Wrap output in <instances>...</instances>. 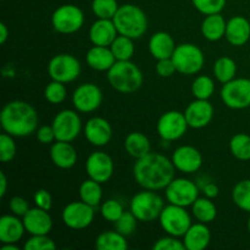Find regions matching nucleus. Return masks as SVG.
<instances>
[{
	"mask_svg": "<svg viewBox=\"0 0 250 250\" xmlns=\"http://www.w3.org/2000/svg\"><path fill=\"white\" fill-rule=\"evenodd\" d=\"M36 137L42 144H50L54 141H56L55 132H54L53 126H48V125H44V126L38 127L36 132Z\"/></svg>",
	"mask_w": 250,
	"mask_h": 250,
	"instance_id": "obj_49",
	"label": "nucleus"
},
{
	"mask_svg": "<svg viewBox=\"0 0 250 250\" xmlns=\"http://www.w3.org/2000/svg\"><path fill=\"white\" fill-rule=\"evenodd\" d=\"M185 116L190 128H204L214 117V106L210 104L209 100L195 99L187 106Z\"/></svg>",
	"mask_w": 250,
	"mask_h": 250,
	"instance_id": "obj_19",
	"label": "nucleus"
},
{
	"mask_svg": "<svg viewBox=\"0 0 250 250\" xmlns=\"http://www.w3.org/2000/svg\"><path fill=\"white\" fill-rule=\"evenodd\" d=\"M176 46L175 41L167 32H156L149 39V51L156 60L172 58Z\"/></svg>",
	"mask_w": 250,
	"mask_h": 250,
	"instance_id": "obj_27",
	"label": "nucleus"
},
{
	"mask_svg": "<svg viewBox=\"0 0 250 250\" xmlns=\"http://www.w3.org/2000/svg\"><path fill=\"white\" fill-rule=\"evenodd\" d=\"M215 92V83L209 76H198L192 84V94L195 99L209 100Z\"/></svg>",
	"mask_w": 250,
	"mask_h": 250,
	"instance_id": "obj_37",
	"label": "nucleus"
},
{
	"mask_svg": "<svg viewBox=\"0 0 250 250\" xmlns=\"http://www.w3.org/2000/svg\"><path fill=\"white\" fill-rule=\"evenodd\" d=\"M161 229L166 234L181 238L192 226V219L186 208L178 207L168 203L165 205L159 216Z\"/></svg>",
	"mask_w": 250,
	"mask_h": 250,
	"instance_id": "obj_7",
	"label": "nucleus"
},
{
	"mask_svg": "<svg viewBox=\"0 0 250 250\" xmlns=\"http://www.w3.org/2000/svg\"><path fill=\"white\" fill-rule=\"evenodd\" d=\"M95 248L98 250H125L128 248V243L126 236L115 229L100 233L95 239Z\"/></svg>",
	"mask_w": 250,
	"mask_h": 250,
	"instance_id": "obj_30",
	"label": "nucleus"
},
{
	"mask_svg": "<svg viewBox=\"0 0 250 250\" xmlns=\"http://www.w3.org/2000/svg\"><path fill=\"white\" fill-rule=\"evenodd\" d=\"M120 5L117 0H93L92 11L98 19H114Z\"/></svg>",
	"mask_w": 250,
	"mask_h": 250,
	"instance_id": "obj_38",
	"label": "nucleus"
},
{
	"mask_svg": "<svg viewBox=\"0 0 250 250\" xmlns=\"http://www.w3.org/2000/svg\"><path fill=\"white\" fill-rule=\"evenodd\" d=\"M54 132L56 141L73 142L82 131V121L77 110H61L53 120Z\"/></svg>",
	"mask_w": 250,
	"mask_h": 250,
	"instance_id": "obj_12",
	"label": "nucleus"
},
{
	"mask_svg": "<svg viewBox=\"0 0 250 250\" xmlns=\"http://www.w3.org/2000/svg\"><path fill=\"white\" fill-rule=\"evenodd\" d=\"M192 4L200 14H220L226 6V0H192Z\"/></svg>",
	"mask_w": 250,
	"mask_h": 250,
	"instance_id": "obj_43",
	"label": "nucleus"
},
{
	"mask_svg": "<svg viewBox=\"0 0 250 250\" xmlns=\"http://www.w3.org/2000/svg\"><path fill=\"white\" fill-rule=\"evenodd\" d=\"M188 127L189 126H188L185 112L171 110L159 117L156 131L164 141L173 142L182 138L187 132Z\"/></svg>",
	"mask_w": 250,
	"mask_h": 250,
	"instance_id": "obj_13",
	"label": "nucleus"
},
{
	"mask_svg": "<svg viewBox=\"0 0 250 250\" xmlns=\"http://www.w3.org/2000/svg\"><path fill=\"white\" fill-rule=\"evenodd\" d=\"M229 151L241 161L250 160V136L246 133H237L229 141Z\"/></svg>",
	"mask_w": 250,
	"mask_h": 250,
	"instance_id": "obj_35",
	"label": "nucleus"
},
{
	"mask_svg": "<svg viewBox=\"0 0 250 250\" xmlns=\"http://www.w3.org/2000/svg\"><path fill=\"white\" fill-rule=\"evenodd\" d=\"M192 214L198 222L210 224L217 216V208L210 198H198L192 205Z\"/></svg>",
	"mask_w": 250,
	"mask_h": 250,
	"instance_id": "obj_31",
	"label": "nucleus"
},
{
	"mask_svg": "<svg viewBox=\"0 0 250 250\" xmlns=\"http://www.w3.org/2000/svg\"><path fill=\"white\" fill-rule=\"evenodd\" d=\"M176 167L172 160L159 153H149L137 159L133 166L136 182L144 189H165L175 178Z\"/></svg>",
	"mask_w": 250,
	"mask_h": 250,
	"instance_id": "obj_1",
	"label": "nucleus"
},
{
	"mask_svg": "<svg viewBox=\"0 0 250 250\" xmlns=\"http://www.w3.org/2000/svg\"><path fill=\"white\" fill-rule=\"evenodd\" d=\"M48 73L51 80L70 83L81 75V62L71 54H59L51 58L48 63Z\"/></svg>",
	"mask_w": 250,
	"mask_h": 250,
	"instance_id": "obj_10",
	"label": "nucleus"
},
{
	"mask_svg": "<svg viewBox=\"0 0 250 250\" xmlns=\"http://www.w3.org/2000/svg\"><path fill=\"white\" fill-rule=\"evenodd\" d=\"M95 208L84 202H72L66 205L61 212V219L71 229H84L92 225L95 216Z\"/></svg>",
	"mask_w": 250,
	"mask_h": 250,
	"instance_id": "obj_14",
	"label": "nucleus"
},
{
	"mask_svg": "<svg viewBox=\"0 0 250 250\" xmlns=\"http://www.w3.org/2000/svg\"><path fill=\"white\" fill-rule=\"evenodd\" d=\"M77 151L71 142L55 141L50 148V159L54 165L62 170L72 168L77 163Z\"/></svg>",
	"mask_w": 250,
	"mask_h": 250,
	"instance_id": "obj_22",
	"label": "nucleus"
},
{
	"mask_svg": "<svg viewBox=\"0 0 250 250\" xmlns=\"http://www.w3.org/2000/svg\"><path fill=\"white\" fill-rule=\"evenodd\" d=\"M203 192H204L205 197L212 199V198H216L219 195L220 189L215 183H207L204 186V188H203Z\"/></svg>",
	"mask_w": 250,
	"mask_h": 250,
	"instance_id": "obj_50",
	"label": "nucleus"
},
{
	"mask_svg": "<svg viewBox=\"0 0 250 250\" xmlns=\"http://www.w3.org/2000/svg\"><path fill=\"white\" fill-rule=\"evenodd\" d=\"M26 232L31 236L37 234H49L53 229V219L48 210L41 208H31L27 214L22 217Z\"/></svg>",
	"mask_w": 250,
	"mask_h": 250,
	"instance_id": "obj_20",
	"label": "nucleus"
},
{
	"mask_svg": "<svg viewBox=\"0 0 250 250\" xmlns=\"http://www.w3.org/2000/svg\"><path fill=\"white\" fill-rule=\"evenodd\" d=\"M80 198L82 202L87 203L90 207L97 208L99 207L103 199V188L102 183L97 182V181L88 178V180L83 181L80 186Z\"/></svg>",
	"mask_w": 250,
	"mask_h": 250,
	"instance_id": "obj_32",
	"label": "nucleus"
},
{
	"mask_svg": "<svg viewBox=\"0 0 250 250\" xmlns=\"http://www.w3.org/2000/svg\"><path fill=\"white\" fill-rule=\"evenodd\" d=\"M173 165L176 170L183 173H194L203 165V155L197 148L192 146H178L172 154Z\"/></svg>",
	"mask_w": 250,
	"mask_h": 250,
	"instance_id": "obj_18",
	"label": "nucleus"
},
{
	"mask_svg": "<svg viewBox=\"0 0 250 250\" xmlns=\"http://www.w3.org/2000/svg\"><path fill=\"white\" fill-rule=\"evenodd\" d=\"M177 72L192 76L200 72L205 63V55L202 49L192 43H183L176 46L171 58Z\"/></svg>",
	"mask_w": 250,
	"mask_h": 250,
	"instance_id": "obj_6",
	"label": "nucleus"
},
{
	"mask_svg": "<svg viewBox=\"0 0 250 250\" xmlns=\"http://www.w3.org/2000/svg\"><path fill=\"white\" fill-rule=\"evenodd\" d=\"M117 36L116 26L109 19H98L89 28V39L93 45L110 46Z\"/></svg>",
	"mask_w": 250,
	"mask_h": 250,
	"instance_id": "obj_21",
	"label": "nucleus"
},
{
	"mask_svg": "<svg viewBox=\"0 0 250 250\" xmlns=\"http://www.w3.org/2000/svg\"><path fill=\"white\" fill-rule=\"evenodd\" d=\"M183 243L187 250H204L211 241V233L207 224L198 222L192 225L183 236Z\"/></svg>",
	"mask_w": 250,
	"mask_h": 250,
	"instance_id": "obj_25",
	"label": "nucleus"
},
{
	"mask_svg": "<svg viewBox=\"0 0 250 250\" xmlns=\"http://www.w3.org/2000/svg\"><path fill=\"white\" fill-rule=\"evenodd\" d=\"M24 250H54L56 249V243L48 234H37L32 236L26 241L23 246Z\"/></svg>",
	"mask_w": 250,
	"mask_h": 250,
	"instance_id": "obj_44",
	"label": "nucleus"
},
{
	"mask_svg": "<svg viewBox=\"0 0 250 250\" xmlns=\"http://www.w3.org/2000/svg\"><path fill=\"white\" fill-rule=\"evenodd\" d=\"M166 199L170 204L178 207H192L199 198V189L193 181L187 178H173L165 188Z\"/></svg>",
	"mask_w": 250,
	"mask_h": 250,
	"instance_id": "obj_11",
	"label": "nucleus"
},
{
	"mask_svg": "<svg viewBox=\"0 0 250 250\" xmlns=\"http://www.w3.org/2000/svg\"><path fill=\"white\" fill-rule=\"evenodd\" d=\"M124 212L125 210L122 204L115 199H109L100 205V214H102L103 219L112 222V224H115Z\"/></svg>",
	"mask_w": 250,
	"mask_h": 250,
	"instance_id": "obj_40",
	"label": "nucleus"
},
{
	"mask_svg": "<svg viewBox=\"0 0 250 250\" xmlns=\"http://www.w3.org/2000/svg\"><path fill=\"white\" fill-rule=\"evenodd\" d=\"M17 151L16 143L14 137L9 133H2L0 136V161L1 163H10L15 158Z\"/></svg>",
	"mask_w": 250,
	"mask_h": 250,
	"instance_id": "obj_41",
	"label": "nucleus"
},
{
	"mask_svg": "<svg viewBox=\"0 0 250 250\" xmlns=\"http://www.w3.org/2000/svg\"><path fill=\"white\" fill-rule=\"evenodd\" d=\"M9 208L10 210H11L12 214L16 215V216L19 217H23L24 215L27 214V211L31 209L28 202L22 197L11 198V200H10L9 203Z\"/></svg>",
	"mask_w": 250,
	"mask_h": 250,
	"instance_id": "obj_47",
	"label": "nucleus"
},
{
	"mask_svg": "<svg viewBox=\"0 0 250 250\" xmlns=\"http://www.w3.org/2000/svg\"><path fill=\"white\" fill-rule=\"evenodd\" d=\"M85 172L88 177L99 183H105L112 177L114 161L105 151H94L85 161Z\"/></svg>",
	"mask_w": 250,
	"mask_h": 250,
	"instance_id": "obj_16",
	"label": "nucleus"
},
{
	"mask_svg": "<svg viewBox=\"0 0 250 250\" xmlns=\"http://www.w3.org/2000/svg\"><path fill=\"white\" fill-rule=\"evenodd\" d=\"M154 250H185V243L183 241H180L178 237L170 236L167 234L166 237H161L154 243Z\"/></svg>",
	"mask_w": 250,
	"mask_h": 250,
	"instance_id": "obj_45",
	"label": "nucleus"
},
{
	"mask_svg": "<svg viewBox=\"0 0 250 250\" xmlns=\"http://www.w3.org/2000/svg\"><path fill=\"white\" fill-rule=\"evenodd\" d=\"M119 34L138 39L146 34L148 29V19L143 10L134 4H124L119 7L114 19Z\"/></svg>",
	"mask_w": 250,
	"mask_h": 250,
	"instance_id": "obj_3",
	"label": "nucleus"
},
{
	"mask_svg": "<svg viewBox=\"0 0 250 250\" xmlns=\"http://www.w3.org/2000/svg\"><path fill=\"white\" fill-rule=\"evenodd\" d=\"M0 124L2 129L12 137H28L38 129L39 117L37 110L23 100L9 102L1 110Z\"/></svg>",
	"mask_w": 250,
	"mask_h": 250,
	"instance_id": "obj_2",
	"label": "nucleus"
},
{
	"mask_svg": "<svg viewBox=\"0 0 250 250\" xmlns=\"http://www.w3.org/2000/svg\"><path fill=\"white\" fill-rule=\"evenodd\" d=\"M227 42L233 46H242L250 39V22L243 16H234L227 21Z\"/></svg>",
	"mask_w": 250,
	"mask_h": 250,
	"instance_id": "obj_23",
	"label": "nucleus"
},
{
	"mask_svg": "<svg viewBox=\"0 0 250 250\" xmlns=\"http://www.w3.org/2000/svg\"><path fill=\"white\" fill-rule=\"evenodd\" d=\"M137 221H138V219L134 216L131 210L129 211H125L121 215V217L115 222V229L126 237L131 236L136 231Z\"/></svg>",
	"mask_w": 250,
	"mask_h": 250,
	"instance_id": "obj_42",
	"label": "nucleus"
},
{
	"mask_svg": "<svg viewBox=\"0 0 250 250\" xmlns=\"http://www.w3.org/2000/svg\"><path fill=\"white\" fill-rule=\"evenodd\" d=\"M67 97V90H66L65 83L59 82V81L51 80L44 89V98L50 104H61Z\"/></svg>",
	"mask_w": 250,
	"mask_h": 250,
	"instance_id": "obj_39",
	"label": "nucleus"
},
{
	"mask_svg": "<svg viewBox=\"0 0 250 250\" xmlns=\"http://www.w3.org/2000/svg\"><path fill=\"white\" fill-rule=\"evenodd\" d=\"M155 70H156V73H158L160 77H164V78L171 77V76H173L176 72H177V68H176L175 62H173V60L171 58L158 60Z\"/></svg>",
	"mask_w": 250,
	"mask_h": 250,
	"instance_id": "obj_46",
	"label": "nucleus"
},
{
	"mask_svg": "<svg viewBox=\"0 0 250 250\" xmlns=\"http://www.w3.org/2000/svg\"><path fill=\"white\" fill-rule=\"evenodd\" d=\"M20 248L16 246V243H6L2 244L1 250H19Z\"/></svg>",
	"mask_w": 250,
	"mask_h": 250,
	"instance_id": "obj_53",
	"label": "nucleus"
},
{
	"mask_svg": "<svg viewBox=\"0 0 250 250\" xmlns=\"http://www.w3.org/2000/svg\"><path fill=\"white\" fill-rule=\"evenodd\" d=\"M232 200L243 211L250 214V180L239 181L232 190Z\"/></svg>",
	"mask_w": 250,
	"mask_h": 250,
	"instance_id": "obj_36",
	"label": "nucleus"
},
{
	"mask_svg": "<svg viewBox=\"0 0 250 250\" xmlns=\"http://www.w3.org/2000/svg\"><path fill=\"white\" fill-rule=\"evenodd\" d=\"M103 103V92L94 83L78 85L72 94V104L78 112L89 114L99 109Z\"/></svg>",
	"mask_w": 250,
	"mask_h": 250,
	"instance_id": "obj_15",
	"label": "nucleus"
},
{
	"mask_svg": "<svg viewBox=\"0 0 250 250\" xmlns=\"http://www.w3.org/2000/svg\"><path fill=\"white\" fill-rule=\"evenodd\" d=\"M7 38H9V28L4 22H1L0 23V43L4 44Z\"/></svg>",
	"mask_w": 250,
	"mask_h": 250,
	"instance_id": "obj_52",
	"label": "nucleus"
},
{
	"mask_svg": "<svg viewBox=\"0 0 250 250\" xmlns=\"http://www.w3.org/2000/svg\"><path fill=\"white\" fill-rule=\"evenodd\" d=\"M125 149L132 158L141 159L151 151L150 141L142 132H131L125 139Z\"/></svg>",
	"mask_w": 250,
	"mask_h": 250,
	"instance_id": "obj_29",
	"label": "nucleus"
},
{
	"mask_svg": "<svg viewBox=\"0 0 250 250\" xmlns=\"http://www.w3.org/2000/svg\"><path fill=\"white\" fill-rule=\"evenodd\" d=\"M236 73L237 63L233 59L229 58V56H222V58L217 59L214 65V75L220 83L225 84V83L232 81L233 78H236Z\"/></svg>",
	"mask_w": 250,
	"mask_h": 250,
	"instance_id": "obj_33",
	"label": "nucleus"
},
{
	"mask_svg": "<svg viewBox=\"0 0 250 250\" xmlns=\"http://www.w3.org/2000/svg\"><path fill=\"white\" fill-rule=\"evenodd\" d=\"M7 192V178L5 172H0V197L4 198Z\"/></svg>",
	"mask_w": 250,
	"mask_h": 250,
	"instance_id": "obj_51",
	"label": "nucleus"
},
{
	"mask_svg": "<svg viewBox=\"0 0 250 250\" xmlns=\"http://www.w3.org/2000/svg\"><path fill=\"white\" fill-rule=\"evenodd\" d=\"M83 133L92 146H105L112 138V127L104 117L94 116L85 122Z\"/></svg>",
	"mask_w": 250,
	"mask_h": 250,
	"instance_id": "obj_17",
	"label": "nucleus"
},
{
	"mask_svg": "<svg viewBox=\"0 0 250 250\" xmlns=\"http://www.w3.org/2000/svg\"><path fill=\"white\" fill-rule=\"evenodd\" d=\"M84 23V14L73 4L59 6L51 15V24L54 29L61 34H72L82 28Z\"/></svg>",
	"mask_w": 250,
	"mask_h": 250,
	"instance_id": "obj_8",
	"label": "nucleus"
},
{
	"mask_svg": "<svg viewBox=\"0 0 250 250\" xmlns=\"http://www.w3.org/2000/svg\"><path fill=\"white\" fill-rule=\"evenodd\" d=\"M220 95L224 104L229 109H247L250 106V80L233 78L222 85Z\"/></svg>",
	"mask_w": 250,
	"mask_h": 250,
	"instance_id": "obj_9",
	"label": "nucleus"
},
{
	"mask_svg": "<svg viewBox=\"0 0 250 250\" xmlns=\"http://www.w3.org/2000/svg\"><path fill=\"white\" fill-rule=\"evenodd\" d=\"M85 61L88 66L95 71H109L116 62V58L112 54L110 46L93 45L85 54Z\"/></svg>",
	"mask_w": 250,
	"mask_h": 250,
	"instance_id": "obj_26",
	"label": "nucleus"
},
{
	"mask_svg": "<svg viewBox=\"0 0 250 250\" xmlns=\"http://www.w3.org/2000/svg\"><path fill=\"white\" fill-rule=\"evenodd\" d=\"M26 229L22 219L16 215H4L0 219V242L2 244L17 243L23 237Z\"/></svg>",
	"mask_w": 250,
	"mask_h": 250,
	"instance_id": "obj_24",
	"label": "nucleus"
},
{
	"mask_svg": "<svg viewBox=\"0 0 250 250\" xmlns=\"http://www.w3.org/2000/svg\"><path fill=\"white\" fill-rule=\"evenodd\" d=\"M248 231H249V233H250V216H249V219H248Z\"/></svg>",
	"mask_w": 250,
	"mask_h": 250,
	"instance_id": "obj_54",
	"label": "nucleus"
},
{
	"mask_svg": "<svg viewBox=\"0 0 250 250\" xmlns=\"http://www.w3.org/2000/svg\"><path fill=\"white\" fill-rule=\"evenodd\" d=\"M110 49H111L112 54H114L117 61L131 60L132 56L134 55L133 39L129 38V37L119 34L115 38V41L112 42L111 45H110Z\"/></svg>",
	"mask_w": 250,
	"mask_h": 250,
	"instance_id": "obj_34",
	"label": "nucleus"
},
{
	"mask_svg": "<svg viewBox=\"0 0 250 250\" xmlns=\"http://www.w3.org/2000/svg\"><path fill=\"white\" fill-rule=\"evenodd\" d=\"M106 76L110 85L124 94L137 92L143 84V73L131 60L116 61Z\"/></svg>",
	"mask_w": 250,
	"mask_h": 250,
	"instance_id": "obj_4",
	"label": "nucleus"
},
{
	"mask_svg": "<svg viewBox=\"0 0 250 250\" xmlns=\"http://www.w3.org/2000/svg\"><path fill=\"white\" fill-rule=\"evenodd\" d=\"M226 27L227 21L220 12V14L207 15L202 22L200 31L205 39L210 42H217L225 37Z\"/></svg>",
	"mask_w": 250,
	"mask_h": 250,
	"instance_id": "obj_28",
	"label": "nucleus"
},
{
	"mask_svg": "<svg viewBox=\"0 0 250 250\" xmlns=\"http://www.w3.org/2000/svg\"><path fill=\"white\" fill-rule=\"evenodd\" d=\"M164 200L156 190L144 189L134 195L129 203V210L141 222H151L159 219L163 211Z\"/></svg>",
	"mask_w": 250,
	"mask_h": 250,
	"instance_id": "obj_5",
	"label": "nucleus"
},
{
	"mask_svg": "<svg viewBox=\"0 0 250 250\" xmlns=\"http://www.w3.org/2000/svg\"><path fill=\"white\" fill-rule=\"evenodd\" d=\"M33 200L36 207L44 210H48V211L51 209V207H53V198H51V194L46 189L37 190V192L34 193Z\"/></svg>",
	"mask_w": 250,
	"mask_h": 250,
	"instance_id": "obj_48",
	"label": "nucleus"
}]
</instances>
